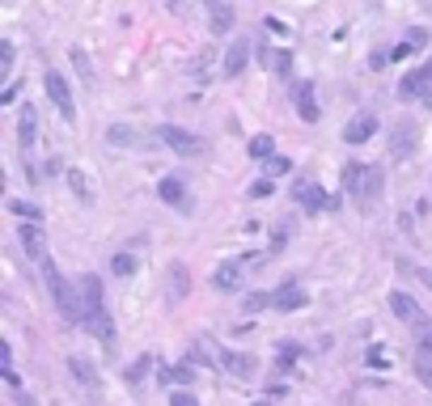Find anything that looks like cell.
Returning <instances> with one entry per match:
<instances>
[{
	"label": "cell",
	"mask_w": 432,
	"mask_h": 406,
	"mask_svg": "<svg viewBox=\"0 0 432 406\" xmlns=\"http://www.w3.org/2000/svg\"><path fill=\"white\" fill-rule=\"evenodd\" d=\"M212 284H216L221 292H233V288L242 284V267H238V263H221L216 275H212Z\"/></svg>",
	"instance_id": "obj_17"
},
{
	"label": "cell",
	"mask_w": 432,
	"mask_h": 406,
	"mask_svg": "<svg viewBox=\"0 0 432 406\" xmlns=\"http://www.w3.org/2000/svg\"><path fill=\"white\" fill-rule=\"evenodd\" d=\"M13 72V42H0V76Z\"/></svg>",
	"instance_id": "obj_31"
},
{
	"label": "cell",
	"mask_w": 432,
	"mask_h": 406,
	"mask_svg": "<svg viewBox=\"0 0 432 406\" xmlns=\"http://www.w3.org/2000/svg\"><path fill=\"white\" fill-rule=\"evenodd\" d=\"M68 364H72V373L81 377V386H93V369H89L85 360H68Z\"/></svg>",
	"instance_id": "obj_34"
},
{
	"label": "cell",
	"mask_w": 432,
	"mask_h": 406,
	"mask_svg": "<svg viewBox=\"0 0 432 406\" xmlns=\"http://www.w3.org/2000/svg\"><path fill=\"white\" fill-rule=\"evenodd\" d=\"M416 373H420V381L432 390V356H428V352H420V356H416Z\"/></svg>",
	"instance_id": "obj_29"
},
{
	"label": "cell",
	"mask_w": 432,
	"mask_h": 406,
	"mask_svg": "<svg viewBox=\"0 0 432 406\" xmlns=\"http://www.w3.org/2000/svg\"><path fill=\"white\" fill-rule=\"evenodd\" d=\"M17 237H21V246H25V254H30V258H47V233H42V225H38V220H25Z\"/></svg>",
	"instance_id": "obj_7"
},
{
	"label": "cell",
	"mask_w": 432,
	"mask_h": 406,
	"mask_svg": "<svg viewBox=\"0 0 432 406\" xmlns=\"http://www.w3.org/2000/svg\"><path fill=\"white\" fill-rule=\"evenodd\" d=\"M34 136H38V119H34V110H21V123H17V140H21V144H34Z\"/></svg>",
	"instance_id": "obj_23"
},
{
	"label": "cell",
	"mask_w": 432,
	"mask_h": 406,
	"mask_svg": "<svg viewBox=\"0 0 432 406\" xmlns=\"http://www.w3.org/2000/svg\"><path fill=\"white\" fill-rule=\"evenodd\" d=\"M344 186L361 199V203H369L373 195H382V169H373V165H361V161H352L348 169H344Z\"/></svg>",
	"instance_id": "obj_2"
},
{
	"label": "cell",
	"mask_w": 432,
	"mask_h": 406,
	"mask_svg": "<svg viewBox=\"0 0 432 406\" xmlns=\"http://www.w3.org/2000/svg\"><path fill=\"white\" fill-rule=\"evenodd\" d=\"M259 64H263L267 72H276V76H293V55H288L284 47H267V51H259Z\"/></svg>",
	"instance_id": "obj_11"
},
{
	"label": "cell",
	"mask_w": 432,
	"mask_h": 406,
	"mask_svg": "<svg viewBox=\"0 0 432 406\" xmlns=\"http://www.w3.org/2000/svg\"><path fill=\"white\" fill-rule=\"evenodd\" d=\"M246 64H250V42H233L229 51H225V76H242L246 72Z\"/></svg>",
	"instance_id": "obj_14"
},
{
	"label": "cell",
	"mask_w": 432,
	"mask_h": 406,
	"mask_svg": "<svg viewBox=\"0 0 432 406\" xmlns=\"http://www.w3.org/2000/svg\"><path fill=\"white\" fill-rule=\"evenodd\" d=\"M68 182H72V191H76L81 199H89V186H85V174H81V169H68Z\"/></svg>",
	"instance_id": "obj_32"
},
{
	"label": "cell",
	"mask_w": 432,
	"mask_h": 406,
	"mask_svg": "<svg viewBox=\"0 0 432 406\" xmlns=\"http://www.w3.org/2000/svg\"><path fill=\"white\" fill-rule=\"evenodd\" d=\"M157 140H161L165 148H174L178 157H199V153H204V140H199L195 131H182V127H170V123L157 127Z\"/></svg>",
	"instance_id": "obj_4"
},
{
	"label": "cell",
	"mask_w": 432,
	"mask_h": 406,
	"mask_svg": "<svg viewBox=\"0 0 432 406\" xmlns=\"http://www.w3.org/2000/svg\"><path fill=\"white\" fill-rule=\"evenodd\" d=\"M81 301H85V318H93V314H102L106 305H102V280L98 275H81Z\"/></svg>",
	"instance_id": "obj_9"
},
{
	"label": "cell",
	"mask_w": 432,
	"mask_h": 406,
	"mask_svg": "<svg viewBox=\"0 0 432 406\" xmlns=\"http://www.w3.org/2000/svg\"><path fill=\"white\" fill-rule=\"evenodd\" d=\"M293 199H297L305 212H339V199H331L314 178H301V182L293 186Z\"/></svg>",
	"instance_id": "obj_3"
},
{
	"label": "cell",
	"mask_w": 432,
	"mask_h": 406,
	"mask_svg": "<svg viewBox=\"0 0 432 406\" xmlns=\"http://www.w3.org/2000/svg\"><path fill=\"white\" fill-rule=\"evenodd\" d=\"M255 406H267V402H255Z\"/></svg>",
	"instance_id": "obj_40"
},
{
	"label": "cell",
	"mask_w": 432,
	"mask_h": 406,
	"mask_svg": "<svg viewBox=\"0 0 432 406\" xmlns=\"http://www.w3.org/2000/svg\"><path fill=\"white\" fill-rule=\"evenodd\" d=\"M432 85V68H416V72H407L403 76V85H399V97H424V89Z\"/></svg>",
	"instance_id": "obj_12"
},
{
	"label": "cell",
	"mask_w": 432,
	"mask_h": 406,
	"mask_svg": "<svg viewBox=\"0 0 432 406\" xmlns=\"http://www.w3.org/2000/svg\"><path fill=\"white\" fill-rule=\"evenodd\" d=\"M110 271H115V275H132V271H136V254H115Z\"/></svg>",
	"instance_id": "obj_27"
},
{
	"label": "cell",
	"mask_w": 432,
	"mask_h": 406,
	"mask_svg": "<svg viewBox=\"0 0 432 406\" xmlns=\"http://www.w3.org/2000/svg\"><path fill=\"white\" fill-rule=\"evenodd\" d=\"M208 4H212V0H208Z\"/></svg>",
	"instance_id": "obj_41"
},
{
	"label": "cell",
	"mask_w": 432,
	"mask_h": 406,
	"mask_svg": "<svg viewBox=\"0 0 432 406\" xmlns=\"http://www.w3.org/2000/svg\"><path fill=\"white\" fill-rule=\"evenodd\" d=\"M157 195H161L170 208H178V212H191V208H195L191 195H187V186H182V178H161V182H157Z\"/></svg>",
	"instance_id": "obj_6"
},
{
	"label": "cell",
	"mask_w": 432,
	"mask_h": 406,
	"mask_svg": "<svg viewBox=\"0 0 432 406\" xmlns=\"http://www.w3.org/2000/svg\"><path fill=\"white\" fill-rule=\"evenodd\" d=\"M259 309H276L272 292H250V297H246V314H259Z\"/></svg>",
	"instance_id": "obj_26"
},
{
	"label": "cell",
	"mask_w": 432,
	"mask_h": 406,
	"mask_svg": "<svg viewBox=\"0 0 432 406\" xmlns=\"http://www.w3.org/2000/svg\"><path fill=\"white\" fill-rule=\"evenodd\" d=\"M38 267H42V280H47V288H51V297H55V305H59V314L68 318V322H85V301H81V288H72L59 271H55V263L51 258H38Z\"/></svg>",
	"instance_id": "obj_1"
},
{
	"label": "cell",
	"mask_w": 432,
	"mask_h": 406,
	"mask_svg": "<svg viewBox=\"0 0 432 406\" xmlns=\"http://www.w3.org/2000/svg\"><path fill=\"white\" fill-rule=\"evenodd\" d=\"M42 85H47V97H51V102L59 106V114H64V119L72 123L76 106H72V89H68V80H64L59 72H47V76H42Z\"/></svg>",
	"instance_id": "obj_5"
},
{
	"label": "cell",
	"mask_w": 432,
	"mask_h": 406,
	"mask_svg": "<svg viewBox=\"0 0 432 406\" xmlns=\"http://www.w3.org/2000/svg\"><path fill=\"white\" fill-rule=\"evenodd\" d=\"M161 381H165V386H178V390H187V386L195 381V369H191V364H174V369H161Z\"/></svg>",
	"instance_id": "obj_18"
},
{
	"label": "cell",
	"mask_w": 432,
	"mask_h": 406,
	"mask_svg": "<svg viewBox=\"0 0 432 406\" xmlns=\"http://www.w3.org/2000/svg\"><path fill=\"white\" fill-rule=\"evenodd\" d=\"M8 212L21 216V220H42V208L38 203H25V199H8Z\"/></svg>",
	"instance_id": "obj_24"
},
{
	"label": "cell",
	"mask_w": 432,
	"mask_h": 406,
	"mask_svg": "<svg viewBox=\"0 0 432 406\" xmlns=\"http://www.w3.org/2000/svg\"><path fill=\"white\" fill-rule=\"evenodd\" d=\"M221 364L233 377H250L255 373V356H242V352H221Z\"/></svg>",
	"instance_id": "obj_16"
},
{
	"label": "cell",
	"mask_w": 432,
	"mask_h": 406,
	"mask_svg": "<svg viewBox=\"0 0 432 406\" xmlns=\"http://www.w3.org/2000/svg\"><path fill=\"white\" fill-rule=\"evenodd\" d=\"M72 64H76V72H81V80H85V85H93V68H89V59H85V51H72Z\"/></svg>",
	"instance_id": "obj_30"
},
{
	"label": "cell",
	"mask_w": 432,
	"mask_h": 406,
	"mask_svg": "<svg viewBox=\"0 0 432 406\" xmlns=\"http://www.w3.org/2000/svg\"><path fill=\"white\" fill-rule=\"evenodd\" d=\"M297 106H301L297 114H301L305 123H318V119H322V110H318V106H314V97H310V85H305V89L297 93Z\"/></svg>",
	"instance_id": "obj_22"
},
{
	"label": "cell",
	"mask_w": 432,
	"mask_h": 406,
	"mask_svg": "<svg viewBox=\"0 0 432 406\" xmlns=\"http://www.w3.org/2000/svg\"><path fill=\"white\" fill-rule=\"evenodd\" d=\"M272 153H276V140H272V136H255V140H250V157L272 161Z\"/></svg>",
	"instance_id": "obj_25"
},
{
	"label": "cell",
	"mask_w": 432,
	"mask_h": 406,
	"mask_svg": "<svg viewBox=\"0 0 432 406\" xmlns=\"http://www.w3.org/2000/svg\"><path fill=\"white\" fill-rule=\"evenodd\" d=\"M170 275H174V297H187V288H191V284H187V267H182V263H174V267H170Z\"/></svg>",
	"instance_id": "obj_28"
},
{
	"label": "cell",
	"mask_w": 432,
	"mask_h": 406,
	"mask_svg": "<svg viewBox=\"0 0 432 406\" xmlns=\"http://www.w3.org/2000/svg\"><path fill=\"white\" fill-rule=\"evenodd\" d=\"M288 169H293V165H288V157H272V165H267V178H272V174H288Z\"/></svg>",
	"instance_id": "obj_36"
},
{
	"label": "cell",
	"mask_w": 432,
	"mask_h": 406,
	"mask_svg": "<svg viewBox=\"0 0 432 406\" xmlns=\"http://www.w3.org/2000/svg\"><path fill=\"white\" fill-rule=\"evenodd\" d=\"M170 406H199V402H195L191 390H174V394H170Z\"/></svg>",
	"instance_id": "obj_35"
},
{
	"label": "cell",
	"mask_w": 432,
	"mask_h": 406,
	"mask_svg": "<svg viewBox=\"0 0 432 406\" xmlns=\"http://www.w3.org/2000/svg\"><path fill=\"white\" fill-rule=\"evenodd\" d=\"M373 131H378V114H373V110H365V114H356V119L344 127V140H348V144H365Z\"/></svg>",
	"instance_id": "obj_8"
},
{
	"label": "cell",
	"mask_w": 432,
	"mask_h": 406,
	"mask_svg": "<svg viewBox=\"0 0 432 406\" xmlns=\"http://www.w3.org/2000/svg\"><path fill=\"white\" fill-rule=\"evenodd\" d=\"M106 140H110L115 148H132V144H136L140 136H136V127H127V123H115V127L106 131Z\"/></svg>",
	"instance_id": "obj_20"
},
{
	"label": "cell",
	"mask_w": 432,
	"mask_h": 406,
	"mask_svg": "<svg viewBox=\"0 0 432 406\" xmlns=\"http://www.w3.org/2000/svg\"><path fill=\"white\" fill-rule=\"evenodd\" d=\"M420 352H428V356H432V330H424V339H420Z\"/></svg>",
	"instance_id": "obj_38"
},
{
	"label": "cell",
	"mask_w": 432,
	"mask_h": 406,
	"mask_svg": "<svg viewBox=\"0 0 432 406\" xmlns=\"http://www.w3.org/2000/svg\"><path fill=\"white\" fill-rule=\"evenodd\" d=\"M416 148V127H395V144H390V153L395 157H407Z\"/></svg>",
	"instance_id": "obj_21"
},
{
	"label": "cell",
	"mask_w": 432,
	"mask_h": 406,
	"mask_svg": "<svg viewBox=\"0 0 432 406\" xmlns=\"http://www.w3.org/2000/svg\"><path fill=\"white\" fill-rule=\"evenodd\" d=\"M250 195H255V199H263V195H272V182H267V178H263V182H255V186H250Z\"/></svg>",
	"instance_id": "obj_37"
},
{
	"label": "cell",
	"mask_w": 432,
	"mask_h": 406,
	"mask_svg": "<svg viewBox=\"0 0 432 406\" xmlns=\"http://www.w3.org/2000/svg\"><path fill=\"white\" fill-rule=\"evenodd\" d=\"M144 373H148V356H140V360H136V364L127 369V381L136 386V381H144Z\"/></svg>",
	"instance_id": "obj_33"
},
{
	"label": "cell",
	"mask_w": 432,
	"mask_h": 406,
	"mask_svg": "<svg viewBox=\"0 0 432 406\" xmlns=\"http://www.w3.org/2000/svg\"><path fill=\"white\" fill-rule=\"evenodd\" d=\"M272 301H276V309H280V314H293V309H301V305H305V288L288 280V284H280V288L272 292Z\"/></svg>",
	"instance_id": "obj_10"
},
{
	"label": "cell",
	"mask_w": 432,
	"mask_h": 406,
	"mask_svg": "<svg viewBox=\"0 0 432 406\" xmlns=\"http://www.w3.org/2000/svg\"><path fill=\"white\" fill-rule=\"evenodd\" d=\"M208 8H212V30H216V34H225V30L233 25V8H229L225 0H212Z\"/></svg>",
	"instance_id": "obj_19"
},
{
	"label": "cell",
	"mask_w": 432,
	"mask_h": 406,
	"mask_svg": "<svg viewBox=\"0 0 432 406\" xmlns=\"http://www.w3.org/2000/svg\"><path fill=\"white\" fill-rule=\"evenodd\" d=\"M428 38H432V34L424 30V25H411V30H407V38H403L390 55H395V59H403L407 51H424V47H428Z\"/></svg>",
	"instance_id": "obj_15"
},
{
	"label": "cell",
	"mask_w": 432,
	"mask_h": 406,
	"mask_svg": "<svg viewBox=\"0 0 432 406\" xmlns=\"http://www.w3.org/2000/svg\"><path fill=\"white\" fill-rule=\"evenodd\" d=\"M390 309H395V318H403V322H424V309L416 305V297H407V292H390Z\"/></svg>",
	"instance_id": "obj_13"
},
{
	"label": "cell",
	"mask_w": 432,
	"mask_h": 406,
	"mask_svg": "<svg viewBox=\"0 0 432 406\" xmlns=\"http://www.w3.org/2000/svg\"><path fill=\"white\" fill-rule=\"evenodd\" d=\"M411 271H416V275H420V280H424V284L432 288V271H424V267H411Z\"/></svg>",
	"instance_id": "obj_39"
}]
</instances>
